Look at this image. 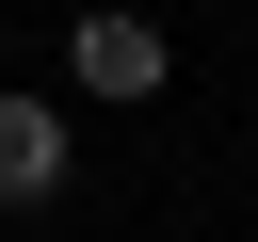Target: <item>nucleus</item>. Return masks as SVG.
I'll use <instances>...</instances> for the list:
<instances>
[{"instance_id":"obj_1","label":"nucleus","mask_w":258,"mask_h":242,"mask_svg":"<svg viewBox=\"0 0 258 242\" xmlns=\"http://www.w3.org/2000/svg\"><path fill=\"white\" fill-rule=\"evenodd\" d=\"M64 81H81V97H161L177 48H161V16H113V0H97V16L64 32Z\"/></svg>"},{"instance_id":"obj_2","label":"nucleus","mask_w":258,"mask_h":242,"mask_svg":"<svg viewBox=\"0 0 258 242\" xmlns=\"http://www.w3.org/2000/svg\"><path fill=\"white\" fill-rule=\"evenodd\" d=\"M32 194H64V113L0 97V210H32Z\"/></svg>"}]
</instances>
